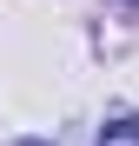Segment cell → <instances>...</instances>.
Returning a JSON list of instances; mask_svg holds the SVG:
<instances>
[{
	"label": "cell",
	"mask_w": 139,
	"mask_h": 146,
	"mask_svg": "<svg viewBox=\"0 0 139 146\" xmlns=\"http://www.w3.org/2000/svg\"><path fill=\"white\" fill-rule=\"evenodd\" d=\"M93 146H139V113H126V119H113V126L93 139Z\"/></svg>",
	"instance_id": "1"
}]
</instances>
